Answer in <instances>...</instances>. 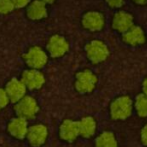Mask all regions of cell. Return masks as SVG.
Masks as SVG:
<instances>
[{"mask_svg": "<svg viewBox=\"0 0 147 147\" xmlns=\"http://www.w3.org/2000/svg\"><path fill=\"white\" fill-rule=\"evenodd\" d=\"M134 102L127 95L117 97L110 104V115L114 120H125L132 114Z\"/></svg>", "mask_w": 147, "mask_h": 147, "instance_id": "1", "label": "cell"}, {"mask_svg": "<svg viewBox=\"0 0 147 147\" xmlns=\"http://www.w3.org/2000/svg\"><path fill=\"white\" fill-rule=\"evenodd\" d=\"M87 58L92 63L98 64L105 61L109 56V48L103 41L95 39L90 41L85 46Z\"/></svg>", "mask_w": 147, "mask_h": 147, "instance_id": "2", "label": "cell"}, {"mask_svg": "<svg viewBox=\"0 0 147 147\" xmlns=\"http://www.w3.org/2000/svg\"><path fill=\"white\" fill-rule=\"evenodd\" d=\"M98 82L96 75L91 70L85 69L79 71L75 76V88L79 93H90L96 87Z\"/></svg>", "mask_w": 147, "mask_h": 147, "instance_id": "3", "label": "cell"}, {"mask_svg": "<svg viewBox=\"0 0 147 147\" xmlns=\"http://www.w3.org/2000/svg\"><path fill=\"white\" fill-rule=\"evenodd\" d=\"M14 109L17 116L28 120L36 116L39 111V106L37 104V101L33 97L25 95L23 98L15 103Z\"/></svg>", "mask_w": 147, "mask_h": 147, "instance_id": "4", "label": "cell"}, {"mask_svg": "<svg viewBox=\"0 0 147 147\" xmlns=\"http://www.w3.org/2000/svg\"><path fill=\"white\" fill-rule=\"evenodd\" d=\"M23 59L29 68L40 70L46 65L48 61V55L41 47L33 46L30 47L24 54Z\"/></svg>", "mask_w": 147, "mask_h": 147, "instance_id": "5", "label": "cell"}, {"mask_svg": "<svg viewBox=\"0 0 147 147\" xmlns=\"http://www.w3.org/2000/svg\"><path fill=\"white\" fill-rule=\"evenodd\" d=\"M81 24L84 29L90 32H98L104 28L105 17L99 11H88L82 16Z\"/></svg>", "mask_w": 147, "mask_h": 147, "instance_id": "6", "label": "cell"}, {"mask_svg": "<svg viewBox=\"0 0 147 147\" xmlns=\"http://www.w3.org/2000/svg\"><path fill=\"white\" fill-rule=\"evenodd\" d=\"M69 50V43L62 35H53L47 42V51L53 58H59L65 55Z\"/></svg>", "mask_w": 147, "mask_h": 147, "instance_id": "7", "label": "cell"}, {"mask_svg": "<svg viewBox=\"0 0 147 147\" xmlns=\"http://www.w3.org/2000/svg\"><path fill=\"white\" fill-rule=\"evenodd\" d=\"M134 24V18L132 14H130L127 11L119 10L113 15L112 20H111V26L115 31L121 33H125L132 27Z\"/></svg>", "mask_w": 147, "mask_h": 147, "instance_id": "8", "label": "cell"}, {"mask_svg": "<svg viewBox=\"0 0 147 147\" xmlns=\"http://www.w3.org/2000/svg\"><path fill=\"white\" fill-rule=\"evenodd\" d=\"M48 137V129L43 124H34L30 126L27 132L28 142L33 147H40L45 143Z\"/></svg>", "mask_w": 147, "mask_h": 147, "instance_id": "9", "label": "cell"}, {"mask_svg": "<svg viewBox=\"0 0 147 147\" xmlns=\"http://www.w3.org/2000/svg\"><path fill=\"white\" fill-rule=\"evenodd\" d=\"M21 80L29 90H38L45 83L44 75L38 69L33 68H29L22 73Z\"/></svg>", "mask_w": 147, "mask_h": 147, "instance_id": "10", "label": "cell"}, {"mask_svg": "<svg viewBox=\"0 0 147 147\" xmlns=\"http://www.w3.org/2000/svg\"><path fill=\"white\" fill-rule=\"evenodd\" d=\"M5 90L7 92L8 96H9L10 101L13 103H16L26 95L27 87H26L25 84L23 83V81L21 79L12 78L6 84Z\"/></svg>", "mask_w": 147, "mask_h": 147, "instance_id": "11", "label": "cell"}, {"mask_svg": "<svg viewBox=\"0 0 147 147\" xmlns=\"http://www.w3.org/2000/svg\"><path fill=\"white\" fill-rule=\"evenodd\" d=\"M60 138L64 141L72 142L80 136L79 123L78 121H74L71 119H66L61 123L59 128Z\"/></svg>", "mask_w": 147, "mask_h": 147, "instance_id": "12", "label": "cell"}, {"mask_svg": "<svg viewBox=\"0 0 147 147\" xmlns=\"http://www.w3.org/2000/svg\"><path fill=\"white\" fill-rule=\"evenodd\" d=\"M28 129L29 127L27 124V119L19 116L12 118L7 125V130L9 134L16 139L25 138L27 136Z\"/></svg>", "mask_w": 147, "mask_h": 147, "instance_id": "13", "label": "cell"}, {"mask_svg": "<svg viewBox=\"0 0 147 147\" xmlns=\"http://www.w3.org/2000/svg\"><path fill=\"white\" fill-rule=\"evenodd\" d=\"M122 40L124 43L131 46L141 45L146 41L145 32L140 26L133 25L129 30L122 34Z\"/></svg>", "mask_w": 147, "mask_h": 147, "instance_id": "14", "label": "cell"}, {"mask_svg": "<svg viewBox=\"0 0 147 147\" xmlns=\"http://www.w3.org/2000/svg\"><path fill=\"white\" fill-rule=\"evenodd\" d=\"M47 4L40 0H33L26 7V15L31 20H41L47 16Z\"/></svg>", "mask_w": 147, "mask_h": 147, "instance_id": "15", "label": "cell"}, {"mask_svg": "<svg viewBox=\"0 0 147 147\" xmlns=\"http://www.w3.org/2000/svg\"><path fill=\"white\" fill-rule=\"evenodd\" d=\"M79 123L80 136L84 138H89L94 135L96 131V121L93 117L86 116L78 121Z\"/></svg>", "mask_w": 147, "mask_h": 147, "instance_id": "16", "label": "cell"}, {"mask_svg": "<svg viewBox=\"0 0 147 147\" xmlns=\"http://www.w3.org/2000/svg\"><path fill=\"white\" fill-rule=\"evenodd\" d=\"M95 147H118L114 134L110 131L102 132L95 140Z\"/></svg>", "mask_w": 147, "mask_h": 147, "instance_id": "17", "label": "cell"}, {"mask_svg": "<svg viewBox=\"0 0 147 147\" xmlns=\"http://www.w3.org/2000/svg\"><path fill=\"white\" fill-rule=\"evenodd\" d=\"M134 109L140 117H147V96L142 94L137 95L134 100Z\"/></svg>", "mask_w": 147, "mask_h": 147, "instance_id": "18", "label": "cell"}, {"mask_svg": "<svg viewBox=\"0 0 147 147\" xmlns=\"http://www.w3.org/2000/svg\"><path fill=\"white\" fill-rule=\"evenodd\" d=\"M15 9L12 0H0V14H8Z\"/></svg>", "mask_w": 147, "mask_h": 147, "instance_id": "19", "label": "cell"}, {"mask_svg": "<svg viewBox=\"0 0 147 147\" xmlns=\"http://www.w3.org/2000/svg\"><path fill=\"white\" fill-rule=\"evenodd\" d=\"M10 102L9 96L4 88H0V110L4 109Z\"/></svg>", "mask_w": 147, "mask_h": 147, "instance_id": "20", "label": "cell"}, {"mask_svg": "<svg viewBox=\"0 0 147 147\" xmlns=\"http://www.w3.org/2000/svg\"><path fill=\"white\" fill-rule=\"evenodd\" d=\"M105 2L110 8L118 9V8H121L124 5L125 0H105Z\"/></svg>", "mask_w": 147, "mask_h": 147, "instance_id": "21", "label": "cell"}, {"mask_svg": "<svg viewBox=\"0 0 147 147\" xmlns=\"http://www.w3.org/2000/svg\"><path fill=\"white\" fill-rule=\"evenodd\" d=\"M14 4V7L16 9H20V8H24L27 7L30 3V0H12Z\"/></svg>", "mask_w": 147, "mask_h": 147, "instance_id": "22", "label": "cell"}, {"mask_svg": "<svg viewBox=\"0 0 147 147\" xmlns=\"http://www.w3.org/2000/svg\"><path fill=\"white\" fill-rule=\"evenodd\" d=\"M141 140H142V143L145 146H147V124L141 130Z\"/></svg>", "mask_w": 147, "mask_h": 147, "instance_id": "23", "label": "cell"}, {"mask_svg": "<svg viewBox=\"0 0 147 147\" xmlns=\"http://www.w3.org/2000/svg\"><path fill=\"white\" fill-rule=\"evenodd\" d=\"M142 92L144 95L147 96V78L144 79V81L142 82Z\"/></svg>", "mask_w": 147, "mask_h": 147, "instance_id": "24", "label": "cell"}, {"mask_svg": "<svg viewBox=\"0 0 147 147\" xmlns=\"http://www.w3.org/2000/svg\"><path fill=\"white\" fill-rule=\"evenodd\" d=\"M132 1L137 5H145V4H147V0H132Z\"/></svg>", "mask_w": 147, "mask_h": 147, "instance_id": "25", "label": "cell"}, {"mask_svg": "<svg viewBox=\"0 0 147 147\" xmlns=\"http://www.w3.org/2000/svg\"><path fill=\"white\" fill-rule=\"evenodd\" d=\"M40 1L44 2L45 4H51V3H53V2H54L55 0H40Z\"/></svg>", "mask_w": 147, "mask_h": 147, "instance_id": "26", "label": "cell"}]
</instances>
